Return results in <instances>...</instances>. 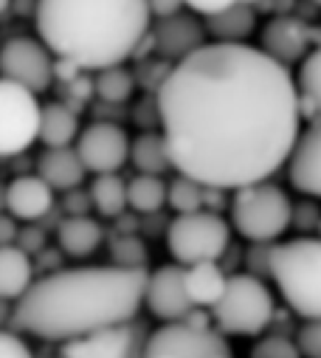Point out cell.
Returning <instances> with one entry per match:
<instances>
[{"mask_svg": "<svg viewBox=\"0 0 321 358\" xmlns=\"http://www.w3.org/2000/svg\"><path fill=\"white\" fill-rule=\"evenodd\" d=\"M17 220L9 212H0V245H12L17 240Z\"/></svg>", "mask_w": 321, "mask_h": 358, "instance_id": "cell-37", "label": "cell"}, {"mask_svg": "<svg viewBox=\"0 0 321 358\" xmlns=\"http://www.w3.org/2000/svg\"><path fill=\"white\" fill-rule=\"evenodd\" d=\"M110 254H113V265H119V268H147V248L133 234L119 237L110 245Z\"/></svg>", "mask_w": 321, "mask_h": 358, "instance_id": "cell-30", "label": "cell"}, {"mask_svg": "<svg viewBox=\"0 0 321 358\" xmlns=\"http://www.w3.org/2000/svg\"><path fill=\"white\" fill-rule=\"evenodd\" d=\"M206 29L203 23L195 17V15H172V17H164L158 20L155 29H152V43H155V51L167 59H184L189 57L192 51H197L200 45H206Z\"/></svg>", "mask_w": 321, "mask_h": 358, "instance_id": "cell-15", "label": "cell"}, {"mask_svg": "<svg viewBox=\"0 0 321 358\" xmlns=\"http://www.w3.org/2000/svg\"><path fill=\"white\" fill-rule=\"evenodd\" d=\"M43 243H45V237L40 229H23V231H17V240H15V245L23 248L29 257H31V251H40Z\"/></svg>", "mask_w": 321, "mask_h": 358, "instance_id": "cell-36", "label": "cell"}, {"mask_svg": "<svg viewBox=\"0 0 321 358\" xmlns=\"http://www.w3.org/2000/svg\"><path fill=\"white\" fill-rule=\"evenodd\" d=\"M296 94H299V116L315 122L321 119V45L301 57L296 73Z\"/></svg>", "mask_w": 321, "mask_h": 358, "instance_id": "cell-24", "label": "cell"}, {"mask_svg": "<svg viewBox=\"0 0 321 358\" xmlns=\"http://www.w3.org/2000/svg\"><path fill=\"white\" fill-rule=\"evenodd\" d=\"M9 322H12V302L0 299V330H6Z\"/></svg>", "mask_w": 321, "mask_h": 358, "instance_id": "cell-38", "label": "cell"}, {"mask_svg": "<svg viewBox=\"0 0 321 358\" xmlns=\"http://www.w3.org/2000/svg\"><path fill=\"white\" fill-rule=\"evenodd\" d=\"M285 164L293 189L310 198H321V119L310 122L307 130H299Z\"/></svg>", "mask_w": 321, "mask_h": 358, "instance_id": "cell-14", "label": "cell"}, {"mask_svg": "<svg viewBox=\"0 0 321 358\" xmlns=\"http://www.w3.org/2000/svg\"><path fill=\"white\" fill-rule=\"evenodd\" d=\"M105 240V229L91 215H68L57 229V243L68 257H91Z\"/></svg>", "mask_w": 321, "mask_h": 358, "instance_id": "cell-20", "label": "cell"}, {"mask_svg": "<svg viewBox=\"0 0 321 358\" xmlns=\"http://www.w3.org/2000/svg\"><path fill=\"white\" fill-rule=\"evenodd\" d=\"M293 341L301 358H321V319H304Z\"/></svg>", "mask_w": 321, "mask_h": 358, "instance_id": "cell-32", "label": "cell"}, {"mask_svg": "<svg viewBox=\"0 0 321 358\" xmlns=\"http://www.w3.org/2000/svg\"><path fill=\"white\" fill-rule=\"evenodd\" d=\"M127 206L138 215H155L167 206V181L160 175H135L127 181Z\"/></svg>", "mask_w": 321, "mask_h": 358, "instance_id": "cell-27", "label": "cell"}, {"mask_svg": "<svg viewBox=\"0 0 321 358\" xmlns=\"http://www.w3.org/2000/svg\"><path fill=\"white\" fill-rule=\"evenodd\" d=\"M147 268L82 265L51 271L12 305V324L43 341H70L127 324L144 308Z\"/></svg>", "mask_w": 321, "mask_h": 358, "instance_id": "cell-2", "label": "cell"}, {"mask_svg": "<svg viewBox=\"0 0 321 358\" xmlns=\"http://www.w3.org/2000/svg\"><path fill=\"white\" fill-rule=\"evenodd\" d=\"M225 358H231V355H225Z\"/></svg>", "mask_w": 321, "mask_h": 358, "instance_id": "cell-44", "label": "cell"}, {"mask_svg": "<svg viewBox=\"0 0 321 358\" xmlns=\"http://www.w3.org/2000/svg\"><path fill=\"white\" fill-rule=\"evenodd\" d=\"M37 175L54 192H70L85 181V166L73 147H45L37 158Z\"/></svg>", "mask_w": 321, "mask_h": 358, "instance_id": "cell-18", "label": "cell"}, {"mask_svg": "<svg viewBox=\"0 0 321 358\" xmlns=\"http://www.w3.org/2000/svg\"><path fill=\"white\" fill-rule=\"evenodd\" d=\"M268 277L296 316L321 319V237L274 243Z\"/></svg>", "mask_w": 321, "mask_h": 358, "instance_id": "cell-4", "label": "cell"}, {"mask_svg": "<svg viewBox=\"0 0 321 358\" xmlns=\"http://www.w3.org/2000/svg\"><path fill=\"white\" fill-rule=\"evenodd\" d=\"M260 51L288 68V62H301V57L310 51V34L296 17H274L262 29Z\"/></svg>", "mask_w": 321, "mask_h": 358, "instance_id": "cell-17", "label": "cell"}, {"mask_svg": "<svg viewBox=\"0 0 321 358\" xmlns=\"http://www.w3.org/2000/svg\"><path fill=\"white\" fill-rule=\"evenodd\" d=\"M127 161L138 169V175H160L172 169L170 155H167V144L160 138V133H141L138 138L130 141V155Z\"/></svg>", "mask_w": 321, "mask_h": 358, "instance_id": "cell-25", "label": "cell"}, {"mask_svg": "<svg viewBox=\"0 0 321 358\" xmlns=\"http://www.w3.org/2000/svg\"><path fill=\"white\" fill-rule=\"evenodd\" d=\"M231 347L214 327H192L186 322H167L144 338L141 358H225Z\"/></svg>", "mask_w": 321, "mask_h": 358, "instance_id": "cell-8", "label": "cell"}, {"mask_svg": "<svg viewBox=\"0 0 321 358\" xmlns=\"http://www.w3.org/2000/svg\"><path fill=\"white\" fill-rule=\"evenodd\" d=\"M141 347L144 338L138 336V327L127 322L62 341L59 358H141Z\"/></svg>", "mask_w": 321, "mask_h": 358, "instance_id": "cell-12", "label": "cell"}, {"mask_svg": "<svg viewBox=\"0 0 321 358\" xmlns=\"http://www.w3.org/2000/svg\"><path fill=\"white\" fill-rule=\"evenodd\" d=\"M251 358H301L293 338L285 336H265L251 350Z\"/></svg>", "mask_w": 321, "mask_h": 358, "instance_id": "cell-31", "label": "cell"}, {"mask_svg": "<svg viewBox=\"0 0 321 358\" xmlns=\"http://www.w3.org/2000/svg\"><path fill=\"white\" fill-rule=\"evenodd\" d=\"M313 3H318V6H321V0H313Z\"/></svg>", "mask_w": 321, "mask_h": 358, "instance_id": "cell-42", "label": "cell"}, {"mask_svg": "<svg viewBox=\"0 0 321 358\" xmlns=\"http://www.w3.org/2000/svg\"><path fill=\"white\" fill-rule=\"evenodd\" d=\"M231 226L251 243H276L293 223L288 192L271 181L231 189Z\"/></svg>", "mask_w": 321, "mask_h": 358, "instance_id": "cell-6", "label": "cell"}, {"mask_svg": "<svg viewBox=\"0 0 321 358\" xmlns=\"http://www.w3.org/2000/svg\"><path fill=\"white\" fill-rule=\"evenodd\" d=\"M234 3H239V0H184V9H189V12H195V15L209 17V15L223 12V9L234 6Z\"/></svg>", "mask_w": 321, "mask_h": 358, "instance_id": "cell-34", "label": "cell"}, {"mask_svg": "<svg viewBox=\"0 0 321 358\" xmlns=\"http://www.w3.org/2000/svg\"><path fill=\"white\" fill-rule=\"evenodd\" d=\"M228 243L231 226L209 209L178 215L167 229V248L184 268L195 262H220V257L228 251Z\"/></svg>", "mask_w": 321, "mask_h": 358, "instance_id": "cell-7", "label": "cell"}, {"mask_svg": "<svg viewBox=\"0 0 321 358\" xmlns=\"http://www.w3.org/2000/svg\"><path fill=\"white\" fill-rule=\"evenodd\" d=\"M6 209V187H0V212Z\"/></svg>", "mask_w": 321, "mask_h": 358, "instance_id": "cell-39", "label": "cell"}, {"mask_svg": "<svg viewBox=\"0 0 321 358\" xmlns=\"http://www.w3.org/2000/svg\"><path fill=\"white\" fill-rule=\"evenodd\" d=\"M40 43L79 71L124 65L149 31L147 0H37Z\"/></svg>", "mask_w": 321, "mask_h": 358, "instance_id": "cell-3", "label": "cell"}, {"mask_svg": "<svg viewBox=\"0 0 321 358\" xmlns=\"http://www.w3.org/2000/svg\"><path fill=\"white\" fill-rule=\"evenodd\" d=\"M88 198L102 217H121L127 209V184L119 178V172L96 175L88 189Z\"/></svg>", "mask_w": 321, "mask_h": 358, "instance_id": "cell-26", "label": "cell"}, {"mask_svg": "<svg viewBox=\"0 0 321 358\" xmlns=\"http://www.w3.org/2000/svg\"><path fill=\"white\" fill-rule=\"evenodd\" d=\"M0 76L43 94L54 82V54L34 37H12L0 45Z\"/></svg>", "mask_w": 321, "mask_h": 358, "instance_id": "cell-10", "label": "cell"}, {"mask_svg": "<svg viewBox=\"0 0 321 358\" xmlns=\"http://www.w3.org/2000/svg\"><path fill=\"white\" fill-rule=\"evenodd\" d=\"M274 294L260 277L234 274L225 280L223 296L211 305V327L223 336H262L274 322Z\"/></svg>", "mask_w": 321, "mask_h": 358, "instance_id": "cell-5", "label": "cell"}, {"mask_svg": "<svg viewBox=\"0 0 321 358\" xmlns=\"http://www.w3.org/2000/svg\"><path fill=\"white\" fill-rule=\"evenodd\" d=\"M147 9L152 20H164V17L184 12V0H147Z\"/></svg>", "mask_w": 321, "mask_h": 358, "instance_id": "cell-35", "label": "cell"}, {"mask_svg": "<svg viewBox=\"0 0 321 358\" xmlns=\"http://www.w3.org/2000/svg\"><path fill=\"white\" fill-rule=\"evenodd\" d=\"M167 203L175 209V215H189V212H200L206 203V187L197 184L189 175H175L167 184Z\"/></svg>", "mask_w": 321, "mask_h": 358, "instance_id": "cell-29", "label": "cell"}, {"mask_svg": "<svg viewBox=\"0 0 321 358\" xmlns=\"http://www.w3.org/2000/svg\"><path fill=\"white\" fill-rule=\"evenodd\" d=\"M239 3H246V6H254V3H260V0H239Z\"/></svg>", "mask_w": 321, "mask_h": 358, "instance_id": "cell-41", "label": "cell"}, {"mask_svg": "<svg viewBox=\"0 0 321 358\" xmlns=\"http://www.w3.org/2000/svg\"><path fill=\"white\" fill-rule=\"evenodd\" d=\"M318 229H321V223H318ZM318 237H321V234H318Z\"/></svg>", "mask_w": 321, "mask_h": 358, "instance_id": "cell-43", "label": "cell"}, {"mask_svg": "<svg viewBox=\"0 0 321 358\" xmlns=\"http://www.w3.org/2000/svg\"><path fill=\"white\" fill-rule=\"evenodd\" d=\"M0 358H34V352L17 333L0 330Z\"/></svg>", "mask_w": 321, "mask_h": 358, "instance_id": "cell-33", "label": "cell"}, {"mask_svg": "<svg viewBox=\"0 0 321 358\" xmlns=\"http://www.w3.org/2000/svg\"><path fill=\"white\" fill-rule=\"evenodd\" d=\"M9 6H12V0H0V15H6Z\"/></svg>", "mask_w": 321, "mask_h": 358, "instance_id": "cell-40", "label": "cell"}, {"mask_svg": "<svg viewBox=\"0 0 321 358\" xmlns=\"http://www.w3.org/2000/svg\"><path fill=\"white\" fill-rule=\"evenodd\" d=\"M34 282V262L31 257L12 245H0V299L17 302L29 285Z\"/></svg>", "mask_w": 321, "mask_h": 358, "instance_id": "cell-21", "label": "cell"}, {"mask_svg": "<svg viewBox=\"0 0 321 358\" xmlns=\"http://www.w3.org/2000/svg\"><path fill=\"white\" fill-rule=\"evenodd\" d=\"M228 274L220 268V262H195L184 268V288L192 302V308L211 310V305L223 296Z\"/></svg>", "mask_w": 321, "mask_h": 358, "instance_id": "cell-19", "label": "cell"}, {"mask_svg": "<svg viewBox=\"0 0 321 358\" xmlns=\"http://www.w3.org/2000/svg\"><path fill=\"white\" fill-rule=\"evenodd\" d=\"M40 108L37 94L0 76V158L20 155L37 141Z\"/></svg>", "mask_w": 321, "mask_h": 358, "instance_id": "cell-9", "label": "cell"}, {"mask_svg": "<svg viewBox=\"0 0 321 358\" xmlns=\"http://www.w3.org/2000/svg\"><path fill=\"white\" fill-rule=\"evenodd\" d=\"M73 150L79 161H82L85 172L94 175L119 172L130 155V136L113 122H94L76 136Z\"/></svg>", "mask_w": 321, "mask_h": 358, "instance_id": "cell-11", "label": "cell"}, {"mask_svg": "<svg viewBox=\"0 0 321 358\" xmlns=\"http://www.w3.org/2000/svg\"><path fill=\"white\" fill-rule=\"evenodd\" d=\"M94 91L102 102L107 105H121L133 96L135 91V76L124 68V65H110V68H102L96 71V79H94Z\"/></svg>", "mask_w": 321, "mask_h": 358, "instance_id": "cell-28", "label": "cell"}, {"mask_svg": "<svg viewBox=\"0 0 321 358\" xmlns=\"http://www.w3.org/2000/svg\"><path fill=\"white\" fill-rule=\"evenodd\" d=\"M144 305L160 322H184L192 310V302L184 288V265H160L152 274H147L144 285Z\"/></svg>", "mask_w": 321, "mask_h": 358, "instance_id": "cell-13", "label": "cell"}, {"mask_svg": "<svg viewBox=\"0 0 321 358\" xmlns=\"http://www.w3.org/2000/svg\"><path fill=\"white\" fill-rule=\"evenodd\" d=\"M155 116L172 169L225 192L271 181L301 130L290 71L248 43H206L178 59Z\"/></svg>", "mask_w": 321, "mask_h": 358, "instance_id": "cell-1", "label": "cell"}, {"mask_svg": "<svg viewBox=\"0 0 321 358\" xmlns=\"http://www.w3.org/2000/svg\"><path fill=\"white\" fill-rule=\"evenodd\" d=\"M206 34H211V43H246L257 29L254 6L234 3L223 12H214L206 17Z\"/></svg>", "mask_w": 321, "mask_h": 358, "instance_id": "cell-22", "label": "cell"}, {"mask_svg": "<svg viewBox=\"0 0 321 358\" xmlns=\"http://www.w3.org/2000/svg\"><path fill=\"white\" fill-rule=\"evenodd\" d=\"M54 209V189L40 175H20L6 187V212L15 220L37 223Z\"/></svg>", "mask_w": 321, "mask_h": 358, "instance_id": "cell-16", "label": "cell"}, {"mask_svg": "<svg viewBox=\"0 0 321 358\" xmlns=\"http://www.w3.org/2000/svg\"><path fill=\"white\" fill-rule=\"evenodd\" d=\"M79 136V116L73 108L62 102H51L40 108V127H37V141L45 147H73Z\"/></svg>", "mask_w": 321, "mask_h": 358, "instance_id": "cell-23", "label": "cell"}]
</instances>
